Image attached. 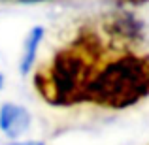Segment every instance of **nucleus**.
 I'll return each instance as SVG.
<instances>
[{"label": "nucleus", "instance_id": "obj_7", "mask_svg": "<svg viewBox=\"0 0 149 145\" xmlns=\"http://www.w3.org/2000/svg\"><path fill=\"white\" fill-rule=\"evenodd\" d=\"M4 2H23V4H26V2H42V0H4Z\"/></svg>", "mask_w": 149, "mask_h": 145}, {"label": "nucleus", "instance_id": "obj_1", "mask_svg": "<svg viewBox=\"0 0 149 145\" xmlns=\"http://www.w3.org/2000/svg\"><path fill=\"white\" fill-rule=\"evenodd\" d=\"M104 44L91 28L79 30L34 74V87L51 105L87 102L89 89L104 64Z\"/></svg>", "mask_w": 149, "mask_h": 145}, {"label": "nucleus", "instance_id": "obj_8", "mask_svg": "<svg viewBox=\"0 0 149 145\" xmlns=\"http://www.w3.org/2000/svg\"><path fill=\"white\" fill-rule=\"evenodd\" d=\"M2 85H4V76L0 74V89H2Z\"/></svg>", "mask_w": 149, "mask_h": 145}, {"label": "nucleus", "instance_id": "obj_4", "mask_svg": "<svg viewBox=\"0 0 149 145\" xmlns=\"http://www.w3.org/2000/svg\"><path fill=\"white\" fill-rule=\"evenodd\" d=\"M44 40V28L42 26H34L29 34H26V42H25V51H23L21 57V72L26 74L30 68H32V62L36 58V51L40 42Z\"/></svg>", "mask_w": 149, "mask_h": 145}, {"label": "nucleus", "instance_id": "obj_3", "mask_svg": "<svg viewBox=\"0 0 149 145\" xmlns=\"http://www.w3.org/2000/svg\"><path fill=\"white\" fill-rule=\"evenodd\" d=\"M30 126V115L23 105L4 104L0 108V130L8 138H19Z\"/></svg>", "mask_w": 149, "mask_h": 145}, {"label": "nucleus", "instance_id": "obj_6", "mask_svg": "<svg viewBox=\"0 0 149 145\" xmlns=\"http://www.w3.org/2000/svg\"><path fill=\"white\" fill-rule=\"evenodd\" d=\"M10 145H44L40 142H25V143H10Z\"/></svg>", "mask_w": 149, "mask_h": 145}, {"label": "nucleus", "instance_id": "obj_2", "mask_svg": "<svg viewBox=\"0 0 149 145\" xmlns=\"http://www.w3.org/2000/svg\"><path fill=\"white\" fill-rule=\"evenodd\" d=\"M149 96V55L127 53L104 62L89 89L87 102L108 109H123Z\"/></svg>", "mask_w": 149, "mask_h": 145}, {"label": "nucleus", "instance_id": "obj_5", "mask_svg": "<svg viewBox=\"0 0 149 145\" xmlns=\"http://www.w3.org/2000/svg\"><path fill=\"white\" fill-rule=\"evenodd\" d=\"M121 4H134V6H138V4H143V2H149V0H119Z\"/></svg>", "mask_w": 149, "mask_h": 145}]
</instances>
